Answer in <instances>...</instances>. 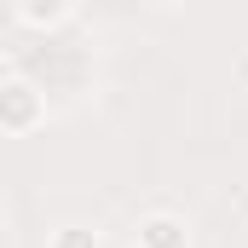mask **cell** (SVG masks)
I'll list each match as a JSON object with an SVG mask.
<instances>
[{"instance_id":"cell-2","label":"cell","mask_w":248,"mask_h":248,"mask_svg":"<svg viewBox=\"0 0 248 248\" xmlns=\"http://www.w3.org/2000/svg\"><path fill=\"white\" fill-rule=\"evenodd\" d=\"M133 248H190V231L179 214H144L133 231Z\"/></svg>"},{"instance_id":"cell-6","label":"cell","mask_w":248,"mask_h":248,"mask_svg":"<svg viewBox=\"0 0 248 248\" xmlns=\"http://www.w3.org/2000/svg\"><path fill=\"white\" fill-rule=\"evenodd\" d=\"M162 6H179V0H162Z\"/></svg>"},{"instance_id":"cell-1","label":"cell","mask_w":248,"mask_h":248,"mask_svg":"<svg viewBox=\"0 0 248 248\" xmlns=\"http://www.w3.org/2000/svg\"><path fill=\"white\" fill-rule=\"evenodd\" d=\"M41 122H46V93L35 81H23V75L0 81V133L23 139V133H35Z\"/></svg>"},{"instance_id":"cell-5","label":"cell","mask_w":248,"mask_h":248,"mask_svg":"<svg viewBox=\"0 0 248 248\" xmlns=\"http://www.w3.org/2000/svg\"><path fill=\"white\" fill-rule=\"evenodd\" d=\"M0 237H6V202H0Z\"/></svg>"},{"instance_id":"cell-4","label":"cell","mask_w":248,"mask_h":248,"mask_svg":"<svg viewBox=\"0 0 248 248\" xmlns=\"http://www.w3.org/2000/svg\"><path fill=\"white\" fill-rule=\"evenodd\" d=\"M46 248H104V243H98V231H93V225H58Z\"/></svg>"},{"instance_id":"cell-3","label":"cell","mask_w":248,"mask_h":248,"mask_svg":"<svg viewBox=\"0 0 248 248\" xmlns=\"http://www.w3.org/2000/svg\"><path fill=\"white\" fill-rule=\"evenodd\" d=\"M12 12H17L23 29H58L63 17L75 12V0H12Z\"/></svg>"}]
</instances>
